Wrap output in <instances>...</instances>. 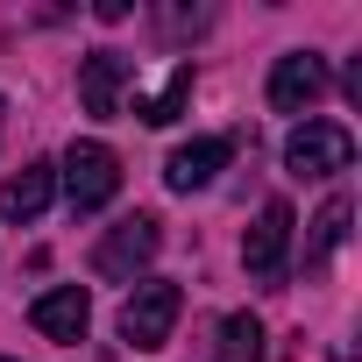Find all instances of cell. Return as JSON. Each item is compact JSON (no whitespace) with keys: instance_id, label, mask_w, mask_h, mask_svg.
Wrapping results in <instances>:
<instances>
[{"instance_id":"4","label":"cell","mask_w":362,"mask_h":362,"mask_svg":"<svg viewBox=\"0 0 362 362\" xmlns=\"http://www.w3.org/2000/svg\"><path fill=\"white\" fill-rule=\"evenodd\" d=\"M242 270H249V284L284 291V277H291V206L284 199H270L256 214V228L242 235Z\"/></svg>"},{"instance_id":"9","label":"cell","mask_w":362,"mask_h":362,"mask_svg":"<svg viewBox=\"0 0 362 362\" xmlns=\"http://www.w3.org/2000/svg\"><path fill=\"white\" fill-rule=\"evenodd\" d=\"M29 327H36L43 341L78 348V341H86V327H93V298H86L78 284H57V291H43V298L29 305Z\"/></svg>"},{"instance_id":"7","label":"cell","mask_w":362,"mask_h":362,"mask_svg":"<svg viewBox=\"0 0 362 362\" xmlns=\"http://www.w3.org/2000/svg\"><path fill=\"white\" fill-rule=\"evenodd\" d=\"M327 100V57L320 50H284L270 64V107L277 114H313Z\"/></svg>"},{"instance_id":"12","label":"cell","mask_w":362,"mask_h":362,"mask_svg":"<svg viewBox=\"0 0 362 362\" xmlns=\"http://www.w3.org/2000/svg\"><path fill=\"white\" fill-rule=\"evenodd\" d=\"M214 355H221V362H270V348H263V320H256V313H228Z\"/></svg>"},{"instance_id":"2","label":"cell","mask_w":362,"mask_h":362,"mask_svg":"<svg viewBox=\"0 0 362 362\" xmlns=\"http://www.w3.org/2000/svg\"><path fill=\"white\" fill-rule=\"evenodd\" d=\"M156 249H163V221H156V214H128V221H114V228L93 242V270H100L107 284H128L135 270L156 263Z\"/></svg>"},{"instance_id":"5","label":"cell","mask_w":362,"mask_h":362,"mask_svg":"<svg viewBox=\"0 0 362 362\" xmlns=\"http://www.w3.org/2000/svg\"><path fill=\"white\" fill-rule=\"evenodd\" d=\"M355 163V135L341 121H298L291 142H284V170L291 177H334Z\"/></svg>"},{"instance_id":"1","label":"cell","mask_w":362,"mask_h":362,"mask_svg":"<svg viewBox=\"0 0 362 362\" xmlns=\"http://www.w3.org/2000/svg\"><path fill=\"white\" fill-rule=\"evenodd\" d=\"M177 313H185V291H177L170 277H142V284L128 291V305H121V341L142 348V355H156V348L170 341Z\"/></svg>"},{"instance_id":"6","label":"cell","mask_w":362,"mask_h":362,"mask_svg":"<svg viewBox=\"0 0 362 362\" xmlns=\"http://www.w3.org/2000/svg\"><path fill=\"white\" fill-rule=\"evenodd\" d=\"M128 86H135V57H128V50H86V57H78V107H86L93 121H114Z\"/></svg>"},{"instance_id":"11","label":"cell","mask_w":362,"mask_h":362,"mask_svg":"<svg viewBox=\"0 0 362 362\" xmlns=\"http://www.w3.org/2000/svg\"><path fill=\"white\" fill-rule=\"evenodd\" d=\"M185 107H192V64H170V78H163L149 100H135V114H142L149 128H170Z\"/></svg>"},{"instance_id":"13","label":"cell","mask_w":362,"mask_h":362,"mask_svg":"<svg viewBox=\"0 0 362 362\" xmlns=\"http://www.w3.org/2000/svg\"><path fill=\"white\" fill-rule=\"evenodd\" d=\"M348 221H355V206H348V199L334 192V199H327V206L313 214V235H305V263H327V256H334V249L348 242Z\"/></svg>"},{"instance_id":"14","label":"cell","mask_w":362,"mask_h":362,"mask_svg":"<svg viewBox=\"0 0 362 362\" xmlns=\"http://www.w3.org/2000/svg\"><path fill=\"white\" fill-rule=\"evenodd\" d=\"M0 362H15V355H0Z\"/></svg>"},{"instance_id":"8","label":"cell","mask_w":362,"mask_h":362,"mask_svg":"<svg viewBox=\"0 0 362 362\" xmlns=\"http://www.w3.org/2000/svg\"><path fill=\"white\" fill-rule=\"evenodd\" d=\"M235 156V142L228 135H199V142H177L170 156H163V185L170 192H206L214 177H221V163Z\"/></svg>"},{"instance_id":"3","label":"cell","mask_w":362,"mask_h":362,"mask_svg":"<svg viewBox=\"0 0 362 362\" xmlns=\"http://www.w3.org/2000/svg\"><path fill=\"white\" fill-rule=\"evenodd\" d=\"M57 185L71 199V214H100L114 192H121V156L107 142H71L64 163H57Z\"/></svg>"},{"instance_id":"10","label":"cell","mask_w":362,"mask_h":362,"mask_svg":"<svg viewBox=\"0 0 362 362\" xmlns=\"http://www.w3.org/2000/svg\"><path fill=\"white\" fill-rule=\"evenodd\" d=\"M50 192H57V163H22L8 185H0V221L29 228V221L50 206Z\"/></svg>"}]
</instances>
